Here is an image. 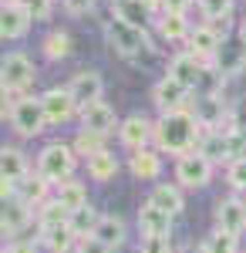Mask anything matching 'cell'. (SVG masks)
Returning a JSON list of instances; mask_svg holds the SVG:
<instances>
[{
  "mask_svg": "<svg viewBox=\"0 0 246 253\" xmlns=\"http://www.w3.org/2000/svg\"><path fill=\"white\" fill-rule=\"evenodd\" d=\"M199 138H203V125L196 122L192 108L169 112L155 122V149L162 156H189V152H196Z\"/></svg>",
  "mask_w": 246,
  "mask_h": 253,
  "instance_id": "6da1fadb",
  "label": "cell"
},
{
  "mask_svg": "<svg viewBox=\"0 0 246 253\" xmlns=\"http://www.w3.org/2000/svg\"><path fill=\"white\" fill-rule=\"evenodd\" d=\"M3 118L10 122V128L20 138H38L47 128L44 105H41V98H31V95H20V98L3 95Z\"/></svg>",
  "mask_w": 246,
  "mask_h": 253,
  "instance_id": "7a4b0ae2",
  "label": "cell"
},
{
  "mask_svg": "<svg viewBox=\"0 0 246 253\" xmlns=\"http://www.w3.org/2000/svg\"><path fill=\"white\" fill-rule=\"evenodd\" d=\"M78 152L71 142H47L44 149L38 152V169L34 172L44 175L51 186H61L68 179H75V169H78Z\"/></svg>",
  "mask_w": 246,
  "mask_h": 253,
  "instance_id": "3957f363",
  "label": "cell"
},
{
  "mask_svg": "<svg viewBox=\"0 0 246 253\" xmlns=\"http://www.w3.org/2000/svg\"><path fill=\"white\" fill-rule=\"evenodd\" d=\"M38 78V68L34 61L20 51H10L3 54V64H0V84H3V95L7 98H20Z\"/></svg>",
  "mask_w": 246,
  "mask_h": 253,
  "instance_id": "277c9868",
  "label": "cell"
},
{
  "mask_svg": "<svg viewBox=\"0 0 246 253\" xmlns=\"http://www.w3.org/2000/svg\"><path fill=\"white\" fill-rule=\"evenodd\" d=\"M105 38H108V47H112L118 58H138L149 47L145 31H138V27H132V24H125V20H118V17L108 20Z\"/></svg>",
  "mask_w": 246,
  "mask_h": 253,
  "instance_id": "5b68a950",
  "label": "cell"
},
{
  "mask_svg": "<svg viewBox=\"0 0 246 253\" xmlns=\"http://www.w3.org/2000/svg\"><path fill=\"white\" fill-rule=\"evenodd\" d=\"M212 172H216V162H209L203 152H189V156L175 159V182L182 189H206L212 182Z\"/></svg>",
  "mask_w": 246,
  "mask_h": 253,
  "instance_id": "8992f818",
  "label": "cell"
},
{
  "mask_svg": "<svg viewBox=\"0 0 246 253\" xmlns=\"http://www.w3.org/2000/svg\"><path fill=\"white\" fill-rule=\"evenodd\" d=\"M212 226L223 230V233L243 236L246 233V199H240L236 193L216 199V206H212Z\"/></svg>",
  "mask_w": 246,
  "mask_h": 253,
  "instance_id": "52a82bcc",
  "label": "cell"
},
{
  "mask_svg": "<svg viewBox=\"0 0 246 253\" xmlns=\"http://www.w3.org/2000/svg\"><path fill=\"white\" fill-rule=\"evenodd\" d=\"M118 142H122L128 152L149 149V142H155V122H149L145 115L122 118V125H118Z\"/></svg>",
  "mask_w": 246,
  "mask_h": 253,
  "instance_id": "ba28073f",
  "label": "cell"
},
{
  "mask_svg": "<svg viewBox=\"0 0 246 253\" xmlns=\"http://www.w3.org/2000/svg\"><path fill=\"white\" fill-rule=\"evenodd\" d=\"M189 91L192 88H186L182 81L175 78H165L155 81V88H152V101H155V108L162 112V115H169V112H182L186 108V101H189Z\"/></svg>",
  "mask_w": 246,
  "mask_h": 253,
  "instance_id": "9c48e42d",
  "label": "cell"
},
{
  "mask_svg": "<svg viewBox=\"0 0 246 253\" xmlns=\"http://www.w3.org/2000/svg\"><path fill=\"white\" fill-rule=\"evenodd\" d=\"M41 105H44V115H47V125H64L75 115H81V108L75 105V98L68 88H51L41 95Z\"/></svg>",
  "mask_w": 246,
  "mask_h": 253,
  "instance_id": "30bf717a",
  "label": "cell"
},
{
  "mask_svg": "<svg viewBox=\"0 0 246 253\" xmlns=\"http://www.w3.org/2000/svg\"><path fill=\"white\" fill-rule=\"evenodd\" d=\"M64 88L71 91L78 108H88V105L101 101V95H105V81H101L98 71H78V75H71V81Z\"/></svg>",
  "mask_w": 246,
  "mask_h": 253,
  "instance_id": "8fae6325",
  "label": "cell"
},
{
  "mask_svg": "<svg viewBox=\"0 0 246 253\" xmlns=\"http://www.w3.org/2000/svg\"><path fill=\"white\" fill-rule=\"evenodd\" d=\"M186 44H189V51L199 61L212 64V58L219 54V47H223L226 41H223V31H219L216 24H199V27H192V34H189Z\"/></svg>",
  "mask_w": 246,
  "mask_h": 253,
  "instance_id": "7c38bea8",
  "label": "cell"
},
{
  "mask_svg": "<svg viewBox=\"0 0 246 253\" xmlns=\"http://www.w3.org/2000/svg\"><path fill=\"white\" fill-rule=\"evenodd\" d=\"M34 223V210L27 206V203H20V199H7L3 203V213H0V230L7 236V243L10 240H24V230Z\"/></svg>",
  "mask_w": 246,
  "mask_h": 253,
  "instance_id": "4fadbf2b",
  "label": "cell"
},
{
  "mask_svg": "<svg viewBox=\"0 0 246 253\" xmlns=\"http://www.w3.org/2000/svg\"><path fill=\"white\" fill-rule=\"evenodd\" d=\"M135 223H138V233L142 236H172V223L175 216H169L165 210H159L155 203H142L138 213H135Z\"/></svg>",
  "mask_w": 246,
  "mask_h": 253,
  "instance_id": "5bb4252c",
  "label": "cell"
},
{
  "mask_svg": "<svg viewBox=\"0 0 246 253\" xmlns=\"http://www.w3.org/2000/svg\"><path fill=\"white\" fill-rule=\"evenodd\" d=\"M206 68H209V64H206V61H199L192 51H182V54H175V58L169 61V71H165V75L175 78V81H182L186 88L196 91L199 81H203V75H206Z\"/></svg>",
  "mask_w": 246,
  "mask_h": 253,
  "instance_id": "9a60e30c",
  "label": "cell"
},
{
  "mask_svg": "<svg viewBox=\"0 0 246 253\" xmlns=\"http://www.w3.org/2000/svg\"><path fill=\"white\" fill-rule=\"evenodd\" d=\"M192 115H196V122H199V125H203V132H219V128H229L226 105H223V98H219V95H203L199 101H196Z\"/></svg>",
  "mask_w": 246,
  "mask_h": 253,
  "instance_id": "2e32d148",
  "label": "cell"
},
{
  "mask_svg": "<svg viewBox=\"0 0 246 253\" xmlns=\"http://www.w3.org/2000/svg\"><path fill=\"white\" fill-rule=\"evenodd\" d=\"M81 128H88V132H98V135H112L118 132V118H115V108L108 101H95V105H88V108H81Z\"/></svg>",
  "mask_w": 246,
  "mask_h": 253,
  "instance_id": "e0dca14e",
  "label": "cell"
},
{
  "mask_svg": "<svg viewBox=\"0 0 246 253\" xmlns=\"http://www.w3.org/2000/svg\"><path fill=\"white\" fill-rule=\"evenodd\" d=\"M128 172L138 179V182H159L162 179V152L159 149H138V152H132L128 156Z\"/></svg>",
  "mask_w": 246,
  "mask_h": 253,
  "instance_id": "ac0fdd59",
  "label": "cell"
},
{
  "mask_svg": "<svg viewBox=\"0 0 246 253\" xmlns=\"http://www.w3.org/2000/svg\"><path fill=\"white\" fill-rule=\"evenodd\" d=\"M196 152H203L209 162H233V138H229V128H219V132H203L199 138V145H196Z\"/></svg>",
  "mask_w": 246,
  "mask_h": 253,
  "instance_id": "d6986e66",
  "label": "cell"
},
{
  "mask_svg": "<svg viewBox=\"0 0 246 253\" xmlns=\"http://www.w3.org/2000/svg\"><path fill=\"white\" fill-rule=\"evenodd\" d=\"M27 175H31V162H27V156L20 152L17 145H3V149H0V182H14V186H20Z\"/></svg>",
  "mask_w": 246,
  "mask_h": 253,
  "instance_id": "ffe728a7",
  "label": "cell"
},
{
  "mask_svg": "<svg viewBox=\"0 0 246 253\" xmlns=\"http://www.w3.org/2000/svg\"><path fill=\"white\" fill-rule=\"evenodd\" d=\"M149 203H155L159 210H165L169 216H179L186 210V189L179 182H155L149 189Z\"/></svg>",
  "mask_w": 246,
  "mask_h": 253,
  "instance_id": "44dd1931",
  "label": "cell"
},
{
  "mask_svg": "<svg viewBox=\"0 0 246 253\" xmlns=\"http://www.w3.org/2000/svg\"><path fill=\"white\" fill-rule=\"evenodd\" d=\"M17 199H20V203H27V206L38 213V210L44 206V203H47V199H54V186H51L44 175L31 172V175H27V179H24V182L17 186Z\"/></svg>",
  "mask_w": 246,
  "mask_h": 253,
  "instance_id": "7402d4cb",
  "label": "cell"
},
{
  "mask_svg": "<svg viewBox=\"0 0 246 253\" xmlns=\"http://www.w3.org/2000/svg\"><path fill=\"white\" fill-rule=\"evenodd\" d=\"M31 24H34V20H31V14H27L24 3H3V14H0V34H3V41L24 38Z\"/></svg>",
  "mask_w": 246,
  "mask_h": 253,
  "instance_id": "603a6c76",
  "label": "cell"
},
{
  "mask_svg": "<svg viewBox=\"0 0 246 253\" xmlns=\"http://www.w3.org/2000/svg\"><path fill=\"white\" fill-rule=\"evenodd\" d=\"M84 172H88L91 182L105 186V182H115V175L122 172V162H118V156H115L112 149H105V152H98V156L84 159Z\"/></svg>",
  "mask_w": 246,
  "mask_h": 253,
  "instance_id": "cb8c5ba5",
  "label": "cell"
},
{
  "mask_svg": "<svg viewBox=\"0 0 246 253\" xmlns=\"http://www.w3.org/2000/svg\"><path fill=\"white\" fill-rule=\"evenodd\" d=\"M91 236H98L105 247H112V250L118 253L125 243H128V223H125L122 216L108 213V216H101V219H98V226H95V233H91Z\"/></svg>",
  "mask_w": 246,
  "mask_h": 253,
  "instance_id": "d4e9b609",
  "label": "cell"
},
{
  "mask_svg": "<svg viewBox=\"0 0 246 253\" xmlns=\"http://www.w3.org/2000/svg\"><path fill=\"white\" fill-rule=\"evenodd\" d=\"M34 240L41 243V250H47V253H75V247H78V236L68 223L64 226H54V230H44Z\"/></svg>",
  "mask_w": 246,
  "mask_h": 253,
  "instance_id": "484cf974",
  "label": "cell"
},
{
  "mask_svg": "<svg viewBox=\"0 0 246 253\" xmlns=\"http://www.w3.org/2000/svg\"><path fill=\"white\" fill-rule=\"evenodd\" d=\"M54 199L68 210V213H78V210L91 206V203H88V186H84V182H78V179H68V182L54 186Z\"/></svg>",
  "mask_w": 246,
  "mask_h": 253,
  "instance_id": "4316f807",
  "label": "cell"
},
{
  "mask_svg": "<svg viewBox=\"0 0 246 253\" xmlns=\"http://www.w3.org/2000/svg\"><path fill=\"white\" fill-rule=\"evenodd\" d=\"M246 64V47L243 44H223L219 47V54L212 58V68L223 75V78H233V75H240Z\"/></svg>",
  "mask_w": 246,
  "mask_h": 253,
  "instance_id": "83f0119b",
  "label": "cell"
},
{
  "mask_svg": "<svg viewBox=\"0 0 246 253\" xmlns=\"http://www.w3.org/2000/svg\"><path fill=\"white\" fill-rule=\"evenodd\" d=\"M112 17L125 20V24H132L138 31H145L149 27V17H152V7H145L142 0H115Z\"/></svg>",
  "mask_w": 246,
  "mask_h": 253,
  "instance_id": "f1b7e54d",
  "label": "cell"
},
{
  "mask_svg": "<svg viewBox=\"0 0 246 253\" xmlns=\"http://www.w3.org/2000/svg\"><path fill=\"white\" fill-rule=\"evenodd\" d=\"M71 219V213L57 203V199H47L44 206H41L38 213H34V226H38V233H44V230H54V226H64Z\"/></svg>",
  "mask_w": 246,
  "mask_h": 253,
  "instance_id": "f546056e",
  "label": "cell"
},
{
  "mask_svg": "<svg viewBox=\"0 0 246 253\" xmlns=\"http://www.w3.org/2000/svg\"><path fill=\"white\" fill-rule=\"evenodd\" d=\"M75 152L81 156V162L84 159H91L98 156V152H105L108 149V135H98V132H88V128H78V135H75Z\"/></svg>",
  "mask_w": 246,
  "mask_h": 253,
  "instance_id": "4dcf8cb0",
  "label": "cell"
},
{
  "mask_svg": "<svg viewBox=\"0 0 246 253\" xmlns=\"http://www.w3.org/2000/svg\"><path fill=\"white\" fill-rule=\"evenodd\" d=\"M159 34H162V41H189L192 27H189V20H186V14H162Z\"/></svg>",
  "mask_w": 246,
  "mask_h": 253,
  "instance_id": "1f68e13d",
  "label": "cell"
},
{
  "mask_svg": "<svg viewBox=\"0 0 246 253\" xmlns=\"http://www.w3.org/2000/svg\"><path fill=\"white\" fill-rule=\"evenodd\" d=\"M203 247H206V253H243L240 250V236L223 233V230H216V226L203 236Z\"/></svg>",
  "mask_w": 246,
  "mask_h": 253,
  "instance_id": "d6a6232c",
  "label": "cell"
},
{
  "mask_svg": "<svg viewBox=\"0 0 246 253\" xmlns=\"http://www.w3.org/2000/svg\"><path fill=\"white\" fill-rule=\"evenodd\" d=\"M98 219H101V213H98L95 206H84V210H78V213H71V219H68V226L75 230V236H78V240H84V236H91V233H95Z\"/></svg>",
  "mask_w": 246,
  "mask_h": 253,
  "instance_id": "836d02e7",
  "label": "cell"
},
{
  "mask_svg": "<svg viewBox=\"0 0 246 253\" xmlns=\"http://www.w3.org/2000/svg\"><path fill=\"white\" fill-rule=\"evenodd\" d=\"M41 47H44V54L51 61L68 58V54H71V34H68V31H51L47 38L41 41Z\"/></svg>",
  "mask_w": 246,
  "mask_h": 253,
  "instance_id": "e575fe53",
  "label": "cell"
},
{
  "mask_svg": "<svg viewBox=\"0 0 246 253\" xmlns=\"http://www.w3.org/2000/svg\"><path fill=\"white\" fill-rule=\"evenodd\" d=\"M199 10H203V17L212 20V24H226L229 20V10H233V0H199Z\"/></svg>",
  "mask_w": 246,
  "mask_h": 253,
  "instance_id": "d590c367",
  "label": "cell"
},
{
  "mask_svg": "<svg viewBox=\"0 0 246 253\" xmlns=\"http://www.w3.org/2000/svg\"><path fill=\"white\" fill-rule=\"evenodd\" d=\"M226 182H229V189L240 196V193H246V156L243 159H233L226 166Z\"/></svg>",
  "mask_w": 246,
  "mask_h": 253,
  "instance_id": "8d00e7d4",
  "label": "cell"
},
{
  "mask_svg": "<svg viewBox=\"0 0 246 253\" xmlns=\"http://www.w3.org/2000/svg\"><path fill=\"white\" fill-rule=\"evenodd\" d=\"M138 253H179L172 236H142L138 240Z\"/></svg>",
  "mask_w": 246,
  "mask_h": 253,
  "instance_id": "74e56055",
  "label": "cell"
},
{
  "mask_svg": "<svg viewBox=\"0 0 246 253\" xmlns=\"http://www.w3.org/2000/svg\"><path fill=\"white\" fill-rule=\"evenodd\" d=\"M24 7H27L31 20H47L51 17V0H24Z\"/></svg>",
  "mask_w": 246,
  "mask_h": 253,
  "instance_id": "f35d334b",
  "label": "cell"
},
{
  "mask_svg": "<svg viewBox=\"0 0 246 253\" xmlns=\"http://www.w3.org/2000/svg\"><path fill=\"white\" fill-rule=\"evenodd\" d=\"M75 253H115V250H112V247H105L98 236H84V240H78Z\"/></svg>",
  "mask_w": 246,
  "mask_h": 253,
  "instance_id": "ab89813d",
  "label": "cell"
},
{
  "mask_svg": "<svg viewBox=\"0 0 246 253\" xmlns=\"http://www.w3.org/2000/svg\"><path fill=\"white\" fill-rule=\"evenodd\" d=\"M3 253H41V243L38 240H10Z\"/></svg>",
  "mask_w": 246,
  "mask_h": 253,
  "instance_id": "60d3db41",
  "label": "cell"
},
{
  "mask_svg": "<svg viewBox=\"0 0 246 253\" xmlns=\"http://www.w3.org/2000/svg\"><path fill=\"white\" fill-rule=\"evenodd\" d=\"M95 3H98V0H64V10L75 14V17H81V14H91Z\"/></svg>",
  "mask_w": 246,
  "mask_h": 253,
  "instance_id": "b9f144b4",
  "label": "cell"
},
{
  "mask_svg": "<svg viewBox=\"0 0 246 253\" xmlns=\"http://www.w3.org/2000/svg\"><path fill=\"white\" fill-rule=\"evenodd\" d=\"M192 0H162V14H186Z\"/></svg>",
  "mask_w": 246,
  "mask_h": 253,
  "instance_id": "7bdbcfd3",
  "label": "cell"
},
{
  "mask_svg": "<svg viewBox=\"0 0 246 253\" xmlns=\"http://www.w3.org/2000/svg\"><path fill=\"white\" fill-rule=\"evenodd\" d=\"M179 253H206V247H203V240H199V243H186Z\"/></svg>",
  "mask_w": 246,
  "mask_h": 253,
  "instance_id": "ee69618b",
  "label": "cell"
},
{
  "mask_svg": "<svg viewBox=\"0 0 246 253\" xmlns=\"http://www.w3.org/2000/svg\"><path fill=\"white\" fill-rule=\"evenodd\" d=\"M145 7H152V10H162V0H142Z\"/></svg>",
  "mask_w": 246,
  "mask_h": 253,
  "instance_id": "f6af8a7d",
  "label": "cell"
},
{
  "mask_svg": "<svg viewBox=\"0 0 246 253\" xmlns=\"http://www.w3.org/2000/svg\"><path fill=\"white\" fill-rule=\"evenodd\" d=\"M240 44H243V47H246V24H243V27H240Z\"/></svg>",
  "mask_w": 246,
  "mask_h": 253,
  "instance_id": "bcb514c9",
  "label": "cell"
},
{
  "mask_svg": "<svg viewBox=\"0 0 246 253\" xmlns=\"http://www.w3.org/2000/svg\"><path fill=\"white\" fill-rule=\"evenodd\" d=\"M3 3H24V0H3Z\"/></svg>",
  "mask_w": 246,
  "mask_h": 253,
  "instance_id": "7dc6e473",
  "label": "cell"
}]
</instances>
